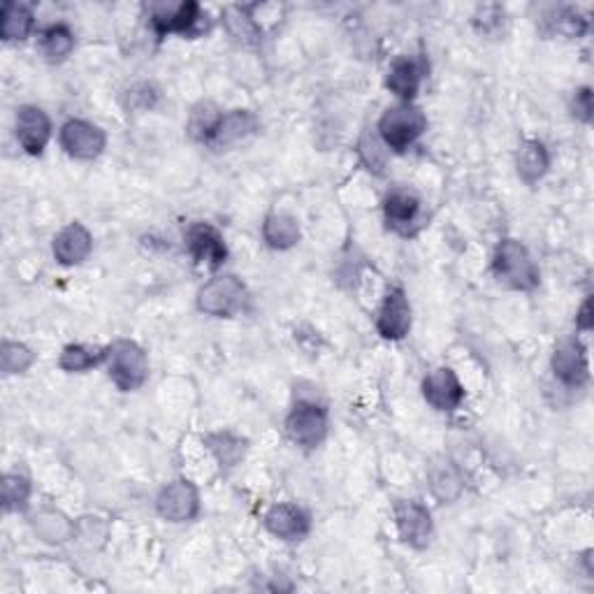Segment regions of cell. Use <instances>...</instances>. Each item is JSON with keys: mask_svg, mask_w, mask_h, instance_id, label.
I'll list each match as a JSON object with an SVG mask.
<instances>
[{"mask_svg": "<svg viewBox=\"0 0 594 594\" xmlns=\"http://www.w3.org/2000/svg\"><path fill=\"white\" fill-rule=\"evenodd\" d=\"M358 156H361L363 165L369 169V173H375V175L381 177L386 173L390 151L379 140L377 130H365L361 135V140H358Z\"/></svg>", "mask_w": 594, "mask_h": 594, "instance_id": "33", "label": "cell"}, {"mask_svg": "<svg viewBox=\"0 0 594 594\" xmlns=\"http://www.w3.org/2000/svg\"><path fill=\"white\" fill-rule=\"evenodd\" d=\"M251 293L237 275H216L200 286L195 307L200 314L212 318H237L249 312Z\"/></svg>", "mask_w": 594, "mask_h": 594, "instance_id": "3", "label": "cell"}, {"mask_svg": "<svg viewBox=\"0 0 594 594\" xmlns=\"http://www.w3.org/2000/svg\"><path fill=\"white\" fill-rule=\"evenodd\" d=\"M302 240L298 216L288 212H269L263 220V242L271 251H291Z\"/></svg>", "mask_w": 594, "mask_h": 594, "instance_id": "22", "label": "cell"}, {"mask_svg": "<svg viewBox=\"0 0 594 594\" xmlns=\"http://www.w3.org/2000/svg\"><path fill=\"white\" fill-rule=\"evenodd\" d=\"M430 488L439 502H455L463 492V477L451 460H439L430 467Z\"/></svg>", "mask_w": 594, "mask_h": 594, "instance_id": "30", "label": "cell"}, {"mask_svg": "<svg viewBox=\"0 0 594 594\" xmlns=\"http://www.w3.org/2000/svg\"><path fill=\"white\" fill-rule=\"evenodd\" d=\"M263 528L283 543H302L312 534V516L295 502H279L265 511Z\"/></svg>", "mask_w": 594, "mask_h": 594, "instance_id": "15", "label": "cell"}, {"mask_svg": "<svg viewBox=\"0 0 594 594\" xmlns=\"http://www.w3.org/2000/svg\"><path fill=\"white\" fill-rule=\"evenodd\" d=\"M516 173L522 184L536 186L543 177L551 173V151L546 142L536 138L522 140L516 154Z\"/></svg>", "mask_w": 594, "mask_h": 594, "instance_id": "21", "label": "cell"}, {"mask_svg": "<svg viewBox=\"0 0 594 594\" xmlns=\"http://www.w3.org/2000/svg\"><path fill=\"white\" fill-rule=\"evenodd\" d=\"M33 497V481L24 471H8L3 479V508L5 514H26Z\"/></svg>", "mask_w": 594, "mask_h": 594, "instance_id": "29", "label": "cell"}, {"mask_svg": "<svg viewBox=\"0 0 594 594\" xmlns=\"http://www.w3.org/2000/svg\"><path fill=\"white\" fill-rule=\"evenodd\" d=\"M200 490L193 481L179 477L165 483L156 495V514L173 525L193 522L200 516Z\"/></svg>", "mask_w": 594, "mask_h": 594, "instance_id": "10", "label": "cell"}, {"mask_svg": "<svg viewBox=\"0 0 594 594\" xmlns=\"http://www.w3.org/2000/svg\"><path fill=\"white\" fill-rule=\"evenodd\" d=\"M256 130H258V116L251 110H242V108L228 110V112L224 110V114H220L218 124L212 132L210 142L205 147L212 151H218L220 154V151H228L240 142H244Z\"/></svg>", "mask_w": 594, "mask_h": 594, "instance_id": "18", "label": "cell"}, {"mask_svg": "<svg viewBox=\"0 0 594 594\" xmlns=\"http://www.w3.org/2000/svg\"><path fill=\"white\" fill-rule=\"evenodd\" d=\"M224 24L230 33V38H235L244 47H256L263 40V26L253 14V8L244 5H230L224 10Z\"/></svg>", "mask_w": 594, "mask_h": 594, "instance_id": "26", "label": "cell"}, {"mask_svg": "<svg viewBox=\"0 0 594 594\" xmlns=\"http://www.w3.org/2000/svg\"><path fill=\"white\" fill-rule=\"evenodd\" d=\"M36 30V12L26 3H5L0 10V38L3 42H24Z\"/></svg>", "mask_w": 594, "mask_h": 594, "instance_id": "25", "label": "cell"}, {"mask_svg": "<svg viewBox=\"0 0 594 594\" xmlns=\"http://www.w3.org/2000/svg\"><path fill=\"white\" fill-rule=\"evenodd\" d=\"M93 251V235L89 228L79 224V220H73V224L63 226L52 242V256L59 265L63 267H75L81 265L91 256Z\"/></svg>", "mask_w": 594, "mask_h": 594, "instance_id": "19", "label": "cell"}, {"mask_svg": "<svg viewBox=\"0 0 594 594\" xmlns=\"http://www.w3.org/2000/svg\"><path fill=\"white\" fill-rule=\"evenodd\" d=\"M383 220L386 228L393 230L402 237L414 235V230L420 226L422 214V200L409 186H393L383 198Z\"/></svg>", "mask_w": 594, "mask_h": 594, "instance_id": "17", "label": "cell"}, {"mask_svg": "<svg viewBox=\"0 0 594 594\" xmlns=\"http://www.w3.org/2000/svg\"><path fill=\"white\" fill-rule=\"evenodd\" d=\"M375 130L390 154H406L428 132V114L416 103H395L383 110Z\"/></svg>", "mask_w": 594, "mask_h": 594, "instance_id": "2", "label": "cell"}, {"mask_svg": "<svg viewBox=\"0 0 594 594\" xmlns=\"http://www.w3.org/2000/svg\"><path fill=\"white\" fill-rule=\"evenodd\" d=\"M543 33L551 38H567V40H579L583 38L590 24L585 16L573 10V8H553L546 16H543Z\"/></svg>", "mask_w": 594, "mask_h": 594, "instance_id": "27", "label": "cell"}, {"mask_svg": "<svg viewBox=\"0 0 594 594\" xmlns=\"http://www.w3.org/2000/svg\"><path fill=\"white\" fill-rule=\"evenodd\" d=\"M375 326L386 342H402V339L409 337L414 326V309L404 286L390 283L386 288L375 316Z\"/></svg>", "mask_w": 594, "mask_h": 594, "instance_id": "7", "label": "cell"}, {"mask_svg": "<svg viewBox=\"0 0 594 594\" xmlns=\"http://www.w3.org/2000/svg\"><path fill=\"white\" fill-rule=\"evenodd\" d=\"M283 432L288 441L302 451H316L318 446H324L330 432L328 406L312 397L295 400L291 412L286 414Z\"/></svg>", "mask_w": 594, "mask_h": 594, "instance_id": "4", "label": "cell"}, {"mask_svg": "<svg viewBox=\"0 0 594 594\" xmlns=\"http://www.w3.org/2000/svg\"><path fill=\"white\" fill-rule=\"evenodd\" d=\"M553 377L569 390H581L590 381V355L579 337H567L553 351Z\"/></svg>", "mask_w": 594, "mask_h": 594, "instance_id": "13", "label": "cell"}, {"mask_svg": "<svg viewBox=\"0 0 594 594\" xmlns=\"http://www.w3.org/2000/svg\"><path fill=\"white\" fill-rule=\"evenodd\" d=\"M59 147L73 161H96L105 154L108 132L87 118H67L59 128Z\"/></svg>", "mask_w": 594, "mask_h": 594, "instance_id": "8", "label": "cell"}, {"mask_svg": "<svg viewBox=\"0 0 594 594\" xmlns=\"http://www.w3.org/2000/svg\"><path fill=\"white\" fill-rule=\"evenodd\" d=\"M54 126L49 114L38 105H22L14 114V138L28 156H42L52 142Z\"/></svg>", "mask_w": 594, "mask_h": 594, "instance_id": "16", "label": "cell"}, {"mask_svg": "<svg viewBox=\"0 0 594 594\" xmlns=\"http://www.w3.org/2000/svg\"><path fill=\"white\" fill-rule=\"evenodd\" d=\"M490 269L497 283L508 288V291L532 293L541 283V269L530 249L520 240H514V237L500 240L495 251H492Z\"/></svg>", "mask_w": 594, "mask_h": 594, "instance_id": "1", "label": "cell"}, {"mask_svg": "<svg viewBox=\"0 0 594 594\" xmlns=\"http://www.w3.org/2000/svg\"><path fill=\"white\" fill-rule=\"evenodd\" d=\"M220 114H224V110L214 105L212 100H200V103L191 110L189 122H186V132H189V138L205 147L212 138Z\"/></svg>", "mask_w": 594, "mask_h": 594, "instance_id": "31", "label": "cell"}, {"mask_svg": "<svg viewBox=\"0 0 594 594\" xmlns=\"http://www.w3.org/2000/svg\"><path fill=\"white\" fill-rule=\"evenodd\" d=\"M149 26L159 38H200L210 30V14L198 3H154L149 8Z\"/></svg>", "mask_w": 594, "mask_h": 594, "instance_id": "6", "label": "cell"}, {"mask_svg": "<svg viewBox=\"0 0 594 594\" xmlns=\"http://www.w3.org/2000/svg\"><path fill=\"white\" fill-rule=\"evenodd\" d=\"M38 49L47 63L61 65L75 52V30L65 22L49 24L47 28L40 30Z\"/></svg>", "mask_w": 594, "mask_h": 594, "instance_id": "24", "label": "cell"}, {"mask_svg": "<svg viewBox=\"0 0 594 594\" xmlns=\"http://www.w3.org/2000/svg\"><path fill=\"white\" fill-rule=\"evenodd\" d=\"M126 108L128 110H151L156 105L159 100V89L151 81H142L130 87V91L126 93Z\"/></svg>", "mask_w": 594, "mask_h": 594, "instance_id": "34", "label": "cell"}, {"mask_svg": "<svg viewBox=\"0 0 594 594\" xmlns=\"http://www.w3.org/2000/svg\"><path fill=\"white\" fill-rule=\"evenodd\" d=\"M184 247L191 261L210 271L224 269L228 261V244L220 230L207 220H193L184 232Z\"/></svg>", "mask_w": 594, "mask_h": 594, "instance_id": "9", "label": "cell"}, {"mask_svg": "<svg viewBox=\"0 0 594 594\" xmlns=\"http://www.w3.org/2000/svg\"><path fill=\"white\" fill-rule=\"evenodd\" d=\"M590 312H592V302H590V298L583 302V307H581V312H579V316H576V326H579V330H583V332H590V328H592V316H590Z\"/></svg>", "mask_w": 594, "mask_h": 594, "instance_id": "36", "label": "cell"}, {"mask_svg": "<svg viewBox=\"0 0 594 594\" xmlns=\"http://www.w3.org/2000/svg\"><path fill=\"white\" fill-rule=\"evenodd\" d=\"M105 346H89V344H67L61 349L59 367L65 375H87V371L103 367Z\"/></svg>", "mask_w": 594, "mask_h": 594, "instance_id": "28", "label": "cell"}, {"mask_svg": "<svg viewBox=\"0 0 594 594\" xmlns=\"http://www.w3.org/2000/svg\"><path fill=\"white\" fill-rule=\"evenodd\" d=\"M571 114L579 118L583 124L592 122V89L583 87L579 91H573L571 98Z\"/></svg>", "mask_w": 594, "mask_h": 594, "instance_id": "35", "label": "cell"}, {"mask_svg": "<svg viewBox=\"0 0 594 594\" xmlns=\"http://www.w3.org/2000/svg\"><path fill=\"white\" fill-rule=\"evenodd\" d=\"M202 444H205L207 451L214 455V460L220 467V471L235 469L249 453V441L230 430L210 432L207 437H202Z\"/></svg>", "mask_w": 594, "mask_h": 594, "instance_id": "23", "label": "cell"}, {"mask_svg": "<svg viewBox=\"0 0 594 594\" xmlns=\"http://www.w3.org/2000/svg\"><path fill=\"white\" fill-rule=\"evenodd\" d=\"M393 522L404 546L422 551L434 534L432 511L420 500H397L393 504Z\"/></svg>", "mask_w": 594, "mask_h": 594, "instance_id": "11", "label": "cell"}, {"mask_svg": "<svg viewBox=\"0 0 594 594\" xmlns=\"http://www.w3.org/2000/svg\"><path fill=\"white\" fill-rule=\"evenodd\" d=\"M30 530L42 543H49V546H63V543L75 539L77 520L67 518L59 508H40V511L30 518Z\"/></svg>", "mask_w": 594, "mask_h": 594, "instance_id": "20", "label": "cell"}, {"mask_svg": "<svg viewBox=\"0 0 594 594\" xmlns=\"http://www.w3.org/2000/svg\"><path fill=\"white\" fill-rule=\"evenodd\" d=\"M103 367L108 379L122 393H135L149 381V355L132 339H114L112 344H108Z\"/></svg>", "mask_w": 594, "mask_h": 594, "instance_id": "5", "label": "cell"}, {"mask_svg": "<svg viewBox=\"0 0 594 594\" xmlns=\"http://www.w3.org/2000/svg\"><path fill=\"white\" fill-rule=\"evenodd\" d=\"M428 61L418 54H402L388 67L386 89L397 98V103H416V98L428 79Z\"/></svg>", "mask_w": 594, "mask_h": 594, "instance_id": "14", "label": "cell"}, {"mask_svg": "<svg viewBox=\"0 0 594 594\" xmlns=\"http://www.w3.org/2000/svg\"><path fill=\"white\" fill-rule=\"evenodd\" d=\"M36 365V351L26 346L24 342H14V339H5L0 344V369L5 377H20Z\"/></svg>", "mask_w": 594, "mask_h": 594, "instance_id": "32", "label": "cell"}, {"mask_svg": "<svg viewBox=\"0 0 594 594\" xmlns=\"http://www.w3.org/2000/svg\"><path fill=\"white\" fill-rule=\"evenodd\" d=\"M422 400H426L434 412L453 414L463 406L467 390L465 383L457 377V371L448 365H439L430 369L420 383Z\"/></svg>", "mask_w": 594, "mask_h": 594, "instance_id": "12", "label": "cell"}]
</instances>
